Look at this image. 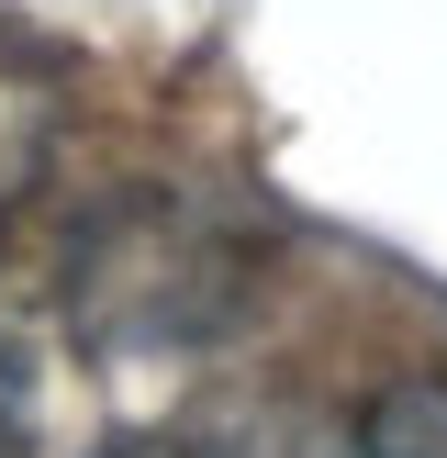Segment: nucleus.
Masks as SVG:
<instances>
[{
    "label": "nucleus",
    "mask_w": 447,
    "mask_h": 458,
    "mask_svg": "<svg viewBox=\"0 0 447 458\" xmlns=\"http://www.w3.org/2000/svg\"><path fill=\"white\" fill-rule=\"evenodd\" d=\"M67 302H79L89 335H168L224 302V258L168 201H112L67 258Z\"/></svg>",
    "instance_id": "1"
},
{
    "label": "nucleus",
    "mask_w": 447,
    "mask_h": 458,
    "mask_svg": "<svg viewBox=\"0 0 447 458\" xmlns=\"http://www.w3.org/2000/svg\"><path fill=\"white\" fill-rule=\"evenodd\" d=\"M89 458H190V447H179V437H101Z\"/></svg>",
    "instance_id": "4"
},
{
    "label": "nucleus",
    "mask_w": 447,
    "mask_h": 458,
    "mask_svg": "<svg viewBox=\"0 0 447 458\" xmlns=\"http://www.w3.org/2000/svg\"><path fill=\"white\" fill-rule=\"evenodd\" d=\"M358 458H447V380L402 369L358 403Z\"/></svg>",
    "instance_id": "3"
},
{
    "label": "nucleus",
    "mask_w": 447,
    "mask_h": 458,
    "mask_svg": "<svg viewBox=\"0 0 447 458\" xmlns=\"http://www.w3.org/2000/svg\"><path fill=\"white\" fill-rule=\"evenodd\" d=\"M45 146H56V67H45V45H22L0 22V201L34 179Z\"/></svg>",
    "instance_id": "2"
}]
</instances>
